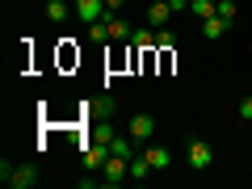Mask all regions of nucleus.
Segmentation results:
<instances>
[{
    "label": "nucleus",
    "mask_w": 252,
    "mask_h": 189,
    "mask_svg": "<svg viewBox=\"0 0 252 189\" xmlns=\"http://www.w3.org/2000/svg\"><path fill=\"white\" fill-rule=\"evenodd\" d=\"M122 181H130V160H122V156H109V160L101 164V185L114 189V185H122Z\"/></svg>",
    "instance_id": "nucleus-1"
},
{
    "label": "nucleus",
    "mask_w": 252,
    "mask_h": 189,
    "mask_svg": "<svg viewBox=\"0 0 252 189\" xmlns=\"http://www.w3.org/2000/svg\"><path fill=\"white\" fill-rule=\"evenodd\" d=\"M126 135L135 139V143H152V135H156V118H152V114H135V118H130V126H126Z\"/></svg>",
    "instance_id": "nucleus-2"
},
{
    "label": "nucleus",
    "mask_w": 252,
    "mask_h": 189,
    "mask_svg": "<svg viewBox=\"0 0 252 189\" xmlns=\"http://www.w3.org/2000/svg\"><path fill=\"white\" fill-rule=\"evenodd\" d=\"M105 0H76V17H80L84 21V26H93V21H101V17H105Z\"/></svg>",
    "instance_id": "nucleus-3"
},
{
    "label": "nucleus",
    "mask_w": 252,
    "mask_h": 189,
    "mask_svg": "<svg viewBox=\"0 0 252 189\" xmlns=\"http://www.w3.org/2000/svg\"><path fill=\"white\" fill-rule=\"evenodd\" d=\"M143 152V143H135L130 135H109V156H122V160H130V156Z\"/></svg>",
    "instance_id": "nucleus-4"
},
{
    "label": "nucleus",
    "mask_w": 252,
    "mask_h": 189,
    "mask_svg": "<svg viewBox=\"0 0 252 189\" xmlns=\"http://www.w3.org/2000/svg\"><path fill=\"white\" fill-rule=\"evenodd\" d=\"M4 185H9V189H34L38 185V168H34V164H21V168H13V177L4 181Z\"/></svg>",
    "instance_id": "nucleus-5"
},
{
    "label": "nucleus",
    "mask_w": 252,
    "mask_h": 189,
    "mask_svg": "<svg viewBox=\"0 0 252 189\" xmlns=\"http://www.w3.org/2000/svg\"><path fill=\"white\" fill-rule=\"evenodd\" d=\"M210 160H215V152H210L206 139H189V164L193 168H210Z\"/></svg>",
    "instance_id": "nucleus-6"
},
{
    "label": "nucleus",
    "mask_w": 252,
    "mask_h": 189,
    "mask_svg": "<svg viewBox=\"0 0 252 189\" xmlns=\"http://www.w3.org/2000/svg\"><path fill=\"white\" fill-rule=\"evenodd\" d=\"M105 160H109V143H101V139L84 143V168H101Z\"/></svg>",
    "instance_id": "nucleus-7"
},
{
    "label": "nucleus",
    "mask_w": 252,
    "mask_h": 189,
    "mask_svg": "<svg viewBox=\"0 0 252 189\" xmlns=\"http://www.w3.org/2000/svg\"><path fill=\"white\" fill-rule=\"evenodd\" d=\"M168 17H172V4H168V0H152V4H147V26L160 30Z\"/></svg>",
    "instance_id": "nucleus-8"
},
{
    "label": "nucleus",
    "mask_w": 252,
    "mask_h": 189,
    "mask_svg": "<svg viewBox=\"0 0 252 189\" xmlns=\"http://www.w3.org/2000/svg\"><path fill=\"white\" fill-rule=\"evenodd\" d=\"M227 30H231V21H227V17H219V13H215V17H206V21H202V34H206V42L223 38Z\"/></svg>",
    "instance_id": "nucleus-9"
},
{
    "label": "nucleus",
    "mask_w": 252,
    "mask_h": 189,
    "mask_svg": "<svg viewBox=\"0 0 252 189\" xmlns=\"http://www.w3.org/2000/svg\"><path fill=\"white\" fill-rule=\"evenodd\" d=\"M152 160H147V152H139V156H130V181H147L152 177Z\"/></svg>",
    "instance_id": "nucleus-10"
},
{
    "label": "nucleus",
    "mask_w": 252,
    "mask_h": 189,
    "mask_svg": "<svg viewBox=\"0 0 252 189\" xmlns=\"http://www.w3.org/2000/svg\"><path fill=\"white\" fill-rule=\"evenodd\" d=\"M105 26H109V38H114V42H126V38L135 34V30H130V21H122V17H109V13H105Z\"/></svg>",
    "instance_id": "nucleus-11"
},
{
    "label": "nucleus",
    "mask_w": 252,
    "mask_h": 189,
    "mask_svg": "<svg viewBox=\"0 0 252 189\" xmlns=\"http://www.w3.org/2000/svg\"><path fill=\"white\" fill-rule=\"evenodd\" d=\"M42 9H46V17H51V21H67L72 4H67V0H42Z\"/></svg>",
    "instance_id": "nucleus-12"
},
{
    "label": "nucleus",
    "mask_w": 252,
    "mask_h": 189,
    "mask_svg": "<svg viewBox=\"0 0 252 189\" xmlns=\"http://www.w3.org/2000/svg\"><path fill=\"white\" fill-rule=\"evenodd\" d=\"M143 152H147V160H152V168H156V172L172 164V152H168V147H143Z\"/></svg>",
    "instance_id": "nucleus-13"
},
{
    "label": "nucleus",
    "mask_w": 252,
    "mask_h": 189,
    "mask_svg": "<svg viewBox=\"0 0 252 189\" xmlns=\"http://www.w3.org/2000/svg\"><path fill=\"white\" fill-rule=\"evenodd\" d=\"M189 13L206 21V17H215V13H219V4H210V0H189Z\"/></svg>",
    "instance_id": "nucleus-14"
},
{
    "label": "nucleus",
    "mask_w": 252,
    "mask_h": 189,
    "mask_svg": "<svg viewBox=\"0 0 252 189\" xmlns=\"http://www.w3.org/2000/svg\"><path fill=\"white\" fill-rule=\"evenodd\" d=\"M130 42L143 46V51H152V46H156V34H152V30H135V34H130Z\"/></svg>",
    "instance_id": "nucleus-15"
},
{
    "label": "nucleus",
    "mask_w": 252,
    "mask_h": 189,
    "mask_svg": "<svg viewBox=\"0 0 252 189\" xmlns=\"http://www.w3.org/2000/svg\"><path fill=\"white\" fill-rule=\"evenodd\" d=\"M89 38H93V42H105V38H109V26H105V17L89 26Z\"/></svg>",
    "instance_id": "nucleus-16"
},
{
    "label": "nucleus",
    "mask_w": 252,
    "mask_h": 189,
    "mask_svg": "<svg viewBox=\"0 0 252 189\" xmlns=\"http://www.w3.org/2000/svg\"><path fill=\"white\" fill-rule=\"evenodd\" d=\"M89 109H93V114H101V118H105V114L114 118V97H101L97 105H89Z\"/></svg>",
    "instance_id": "nucleus-17"
},
{
    "label": "nucleus",
    "mask_w": 252,
    "mask_h": 189,
    "mask_svg": "<svg viewBox=\"0 0 252 189\" xmlns=\"http://www.w3.org/2000/svg\"><path fill=\"white\" fill-rule=\"evenodd\" d=\"M219 17H227V21L235 17V0H219Z\"/></svg>",
    "instance_id": "nucleus-18"
},
{
    "label": "nucleus",
    "mask_w": 252,
    "mask_h": 189,
    "mask_svg": "<svg viewBox=\"0 0 252 189\" xmlns=\"http://www.w3.org/2000/svg\"><path fill=\"white\" fill-rule=\"evenodd\" d=\"M240 118H244V122H252V93L240 101Z\"/></svg>",
    "instance_id": "nucleus-19"
},
{
    "label": "nucleus",
    "mask_w": 252,
    "mask_h": 189,
    "mask_svg": "<svg viewBox=\"0 0 252 189\" xmlns=\"http://www.w3.org/2000/svg\"><path fill=\"white\" fill-rule=\"evenodd\" d=\"M156 46H172V34H168V30H164V26L156 30Z\"/></svg>",
    "instance_id": "nucleus-20"
},
{
    "label": "nucleus",
    "mask_w": 252,
    "mask_h": 189,
    "mask_svg": "<svg viewBox=\"0 0 252 189\" xmlns=\"http://www.w3.org/2000/svg\"><path fill=\"white\" fill-rule=\"evenodd\" d=\"M122 4H126V0H105V9H109V13H114V9H122Z\"/></svg>",
    "instance_id": "nucleus-21"
}]
</instances>
